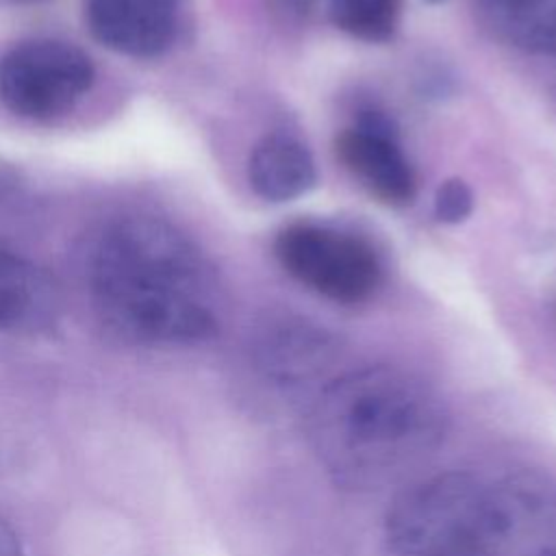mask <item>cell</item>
I'll use <instances>...</instances> for the list:
<instances>
[{
    "label": "cell",
    "instance_id": "6da1fadb",
    "mask_svg": "<svg viewBox=\"0 0 556 556\" xmlns=\"http://www.w3.org/2000/svg\"><path fill=\"white\" fill-rule=\"evenodd\" d=\"M93 308L117 337L139 345H191L217 330L213 271L195 243L165 219L111 222L87 261Z\"/></svg>",
    "mask_w": 556,
    "mask_h": 556
},
{
    "label": "cell",
    "instance_id": "7a4b0ae2",
    "mask_svg": "<svg viewBox=\"0 0 556 556\" xmlns=\"http://www.w3.org/2000/svg\"><path fill=\"white\" fill-rule=\"evenodd\" d=\"M441 397L395 367H365L330 380L308 413V441L345 489H378L432 454L447 432Z\"/></svg>",
    "mask_w": 556,
    "mask_h": 556
},
{
    "label": "cell",
    "instance_id": "3957f363",
    "mask_svg": "<svg viewBox=\"0 0 556 556\" xmlns=\"http://www.w3.org/2000/svg\"><path fill=\"white\" fill-rule=\"evenodd\" d=\"M489 482L447 471L404 489L387 510L393 556H473L484 521Z\"/></svg>",
    "mask_w": 556,
    "mask_h": 556
},
{
    "label": "cell",
    "instance_id": "277c9868",
    "mask_svg": "<svg viewBox=\"0 0 556 556\" xmlns=\"http://www.w3.org/2000/svg\"><path fill=\"white\" fill-rule=\"evenodd\" d=\"M274 254L298 282L341 304L367 300L382 276L378 254L365 239L330 226H285L276 235Z\"/></svg>",
    "mask_w": 556,
    "mask_h": 556
},
{
    "label": "cell",
    "instance_id": "5b68a950",
    "mask_svg": "<svg viewBox=\"0 0 556 556\" xmlns=\"http://www.w3.org/2000/svg\"><path fill=\"white\" fill-rule=\"evenodd\" d=\"M96 70L87 52L59 39H30L0 59V100L20 117L48 122L87 96Z\"/></svg>",
    "mask_w": 556,
    "mask_h": 556
},
{
    "label": "cell",
    "instance_id": "8992f818",
    "mask_svg": "<svg viewBox=\"0 0 556 556\" xmlns=\"http://www.w3.org/2000/svg\"><path fill=\"white\" fill-rule=\"evenodd\" d=\"M473 556H556V491L532 476L489 484Z\"/></svg>",
    "mask_w": 556,
    "mask_h": 556
},
{
    "label": "cell",
    "instance_id": "52a82bcc",
    "mask_svg": "<svg viewBox=\"0 0 556 556\" xmlns=\"http://www.w3.org/2000/svg\"><path fill=\"white\" fill-rule=\"evenodd\" d=\"M334 150L343 167L387 206H408L417 195V176L393 124L380 111H365L352 128L339 132Z\"/></svg>",
    "mask_w": 556,
    "mask_h": 556
},
{
    "label": "cell",
    "instance_id": "ba28073f",
    "mask_svg": "<svg viewBox=\"0 0 556 556\" xmlns=\"http://www.w3.org/2000/svg\"><path fill=\"white\" fill-rule=\"evenodd\" d=\"M180 0H85V22L104 48L150 59L163 54L178 28Z\"/></svg>",
    "mask_w": 556,
    "mask_h": 556
},
{
    "label": "cell",
    "instance_id": "9c48e42d",
    "mask_svg": "<svg viewBox=\"0 0 556 556\" xmlns=\"http://www.w3.org/2000/svg\"><path fill=\"white\" fill-rule=\"evenodd\" d=\"M56 278L0 239V332L39 334L61 315Z\"/></svg>",
    "mask_w": 556,
    "mask_h": 556
},
{
    "label": "cell",
    "instance_id": "30bf717a",
    "mask_svg": "<svg viewBox=\"0 0 556 556\" xmlns=\"http://www.w3.org/2000/svg\"><path fill=\"white\" fill-rule=\"evenodd\" d=\"M248 180L258 198L289 202L315 187L317 167L302 141L285 132H271L252 148Z\"/></svg>",
    "mask_w": 556,
    "mask_h": 556
},
{
    "label": "cell",
    "instance_id": "8fae6325",
    "mask_svg": "<svg viewBox=\"0 0 556 556\" xmlns=\"http://www.w3.org/2000/svg\"><path fill=\"white\" fill-rule=\"evenodd\" d=\"M482 22L506 43L556 56V0H473Z\"/></svg>",
    "mask_w": 556,
    "mask_h": 556
},
{
    "label": "cell",
    "instance_id": "7c38bea8",
    "mask_svg": "<svg viewBox=\"0 0 556 556\" xmlns=\"http://www.w3.org/2000/svg\"><path fill=\"white\" fill-rule=\"evenodd\" d=\"M330 17L356 39L387 41L397 28L400 0H330Z\"/></svg>",
    "mask_w": 556,
    "mask_h": 556
},
{
    "label": "cell",
    "instance_id": "4fadbf2b",
    "mask_svg": "<svg viewBox=\"0 0 556 556\" xmlns=\"http://www.w3.org/2000/svg\"><path fill=\"white\" fill-rule=\"evenodd\" d=\"M473 211V193L460 178H447L434 193V217L443 224H460Z\"/></svg>",
    "mask_w": 556,
    "mask_h": 556
},
{
    "label": "cell",
    "instance_id": "5bb4252c",
    "mask_svg": "<svg viewBox=\"0 0 556 556\" xmlns=\"http://www.w3.org/2000/svg\"><path fill=\"white\" fill-rule=\"evenodd\" d=\"M317 0H267L271 15L282 24H300L308 17Z\"/></svg>",
    "mask_w": 556,
    "mask_h": 556
},
{
    "label": "cell",
    "instance_id": "9a60e30c",
    "mask_svg": "<svg viewBox=\"0 0 556 556\" xmlns=\"http://www.w3.org/2000/svg\"><path fill=\"white\" fill-rule=\"evenodd\" d=\"M0 556H24L17 534L4 519H0Z\"/></svg>",
    "mask_w": 556,
    "mask_h": 556
},
{
    "label": "cell",
    "instance_id": "2e32d148",
    "mask_svg": "<svg viewBox=\"0 0 556 556\" xmlns=\"http://www.w3.org/2000/svg\"><path fill=\"white\" fill-rule=\"evenodd\" d=\"M426 2H430V4H439V2H443V0H426Z\"/></svg>",
    "mask_w": 556,
    "mask_h": 556
}]
</instances>
